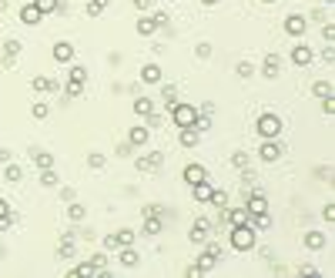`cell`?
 Instances as JSON below:
<instances>
[{
	"label": "cell",
	"mask_w": 335,
	"mask_h": 278,
	"mask_svg": "<svg viewBox=\"0 0 335 278\" xmlns=\"http://www.w3.org/2000/svg\"><path fill=\"white\" fill-rule=\"evenodd\" d=\"M231 248L235 251H248V248H255V224H231Z\"/></svg>",
	"instance_id": "obj_1"
},
{
	"label": "cell",
	"mask_w": 335,
	"mask_h": 278,
	"mask_svg": "<svg viewBox=\"0 0 335 278\" xmlns=\"http://www.w3.org/2000/svg\"><path fill=\"white\" fill-rule=\"evenodd\" d=\"M255 128H258L261 138H279L285 124H281V117H279V114H272V111H268V114H261V117H258V124H255Z\"/></svg>",
	"instance_id": "obj_2"
},
{
	"label": "cell",
	"mask_w": 335,
	"mask_h": 278,
	"mask_svg": "<svg viewBox=\"0 0 335 278\" xmlns=\"http://www.w3.org/2000/svg\"><path fill=\"white\" fill-rule=\"evenodd\" d=\"M195 117H198V111H195L191 104H174V108H171V124H174V128H191Z\"/></svg>",
	"instance_id": "obj_3"
},
{
	"label": "cell",
	"mask_w": 335,
	"mask_h": 278,
	"mask_svg": "<svg viewBox=\"0 0 335 278\" xmlns=\"http://www.w3.org/2000/svg\"><path fill=\"white\" fill-rule=\"evenodd\" d=\"M218 258H222V245H215V241H211L205 251H201L198 265H195V268H198V275H201V272H211V268L218 265Z\"/></svg>",
	"instance_id": "obj_4"
},
{
	"label": "cell",
	"mask_w": 335,
	"mask_h": 278,
	"mask_svg": "<svg viewBox=\"0 0 335 278\" xmlns=\"http://www.w3.org/2000/svg\"><path fill=\"white\" fill-rule=\"evenodd\" d=\"M258 154H261V161H268V165H272V161H281L285 148H281V144L275 141V138H265V144L258 148Z\"/></svg>",
	"instance_id": "obj_5"
},
{
	"label": "cell",
	"mask_w": 335,
	"mask_h": 278,
	"mask_svg": "<svg viewBox=\"0 0 335 278\" xmlns=\"http://www.w3.org/2000/svg\"><path fill=\"white\" fill-rule=\"evenodd\" d=\"M161 161H165V154H161V151H151V154H144V158H138L134 165H138V171H158Z\"/></svg>",
	"instance_id": "obj_6"
},
{
	"label": "cell",
	"mask_w": 335,
	"mask_h": 278,
	"mask_svg": "<svg viewBox=\"0 0 335 278\" xmlns=\"http://www.w3.org/2000/svg\"><path fill=\"white\" fill-rule=\"evenodd\" d=\"M208 228H211V224H208L205 218H198V222L191 224V231H188V238L195 241V245H205V241H208Z\"/></svg>",
	"instance_id": "obj_7"
},
{
	"label": "cell",
	"mask_w": 335,
	"mask_h": 278,
	"mask_svg": "<svg viewBox=\"0 0 335 278\" xmlns=\"http://www.w3.org/2000/svg\"><path fill=\"white\" fill-rule=\"evenodd\" d=\"M178 131H181V138H178V141H181V148H195V144L201 141V131L195 128V124H191V128H178Z\"/></svg>",
	"instance_id": "obj_8"
},
{
	"label": "cell",
	"mask_w": 335,
	"mask_h": 278,
	"mask_svg": "<svg viewBox=\"0 0 335 278\" xmlns=\"http://www.w3.org/2000/svg\"><path fill=\"white\" fill-rule=\"evenodd\" d=\"M181 178H185L188 185H195V181H201V178H208L205 165H185V171H181Z\"/></svg>",
	"instance_id": "obj_9"
},
{
	"label": "cell",
	"mask_w": 335,
	"mask_h": 278,
	"mask_svg": "<svg viewBox=\"0 0 335 278\" xmlns=\"http://www.w3.org/2000/svg\"><path fill=\"white\" fill-rule=\"evenodd\" d=\"M40 17H44V14H40L37 7H34V3H24V7H20V20H24L27 27H34V24H40Z\"/></svg>",
	"instance_id": "obj_10"
},
{
	"label": "cell",
	"mask_w": 335,
	"mask_h": 278,
	"mask_svg": "<svg viewBox=\"0 0 335 278\" xmlns=\"http://www.w3.org/2000/svg\"><path fill=\"white\" fill-rule=\"evenodd\" d=\"M279 71H281V57H279V54H268V57H265V67H261V74L275 81V77H279Z\"/></svg>",
	"instance_id": "obj_11"
},
{
	"label": "cell",
	"mask_w": 335,
	"mask_h": 278,
	"mask_svg": "<svg viewBox=\"0 0 335 278\" xmlns=\"http://www.w3.org/2000/svg\"><path fill=\"white\" fill-rule=\"evenodd\" d=\"M285 34H292V37H302V34H305V17L292 14V17L285 20Z\"/></svg>",
	"instance_id": "obj_12"
},
{
	"label": "cell",
	"mask_w": 335,
	"mask_h": 278,
	"mask_svg": "<svg viewBox=\"0 0 335 278\" xmlns=\"http://www.w3.org/2000/svg\"><path fill=\"white\" fill-rule=\"evenodd\" d=\"M292 60H295L298 67H308V64H312V51H308L305 44H295V47H292Z\"/></svg>",
	"instance_id": "obj_13"
},
{
	"label": "cell",
	"mask_w": 335,
	"mask_h": 278,
	"mask_svg": "<svg viewBox=\"0 0 335 278\" xmlns=\"http://www.w3.org/2000/svg\"><path fill=\"white\" fill-rule=\"evenodd\" d=\"M57 255H60V258H71V255H74V231H64V238H60V248H57Z\"/></svg>",
	"instance_id": "obj_14"
},
{
	"label": "cell",
	"mask_w": 335,
	"mask_h": 278,
	"mask_svg": "<svg viewBox=\"0 0 335 278\" xmlns=\"http://www.w3.org/2000/svg\"><path fill=\"white\" fill-rule=\"evenodd\" d=\"M128 141L134 144V148H144V144H148V128H141V124H138V128H131Z\"/></svg>",
	"instance_id": "obj_15"
},
{
	"label": "cell",
	"mask_w": 335,
	"mask_h": 278,
	"mask_svg": "<svg viewBox=\"0 0 335 278\" xmlns=\"http://www.w3.org/2000/svg\"><path fill=\"white\" fill-rule=\"evenodd\" d=\"M30 161L44 171V167H54V154H47V151H30Z\"/></svg>",
	"instance_id": "obj_16"
},
{
	"label": "cell",
	"mask_w": 335,
	"mask_h": 278,
	"mask_svg": "<svg viewBox=\"0 0 335 278\" xmlns=\"http://www.w3.org/2000/svg\"><path fill=\"white\" fill-rule=\"evenodd\" d=\"M71 57H74V47H71V44H64V40H60V44H54V60H57V64L71 60Z\"/></svg>",
	"instance_id": "obj_17"
},
{
	"label": "cell",
	"mask_w": 335,
	"mask_h": 278,
	"mask_svg": "<svg viewBox=\"0 0 335 278\" xmlns=\"http://www.w3.org/2000/svg\"><path fill=\"white\" fill-rule=\"evenodd\" d=\"M141 235H148V238H154V235H161V218H158V215H151V218H144V228H141Z\"/></svg>",
	"instance_id": "obj_18"
},
{
	"label": "cell",
	"mask_w": 335,
	"mask_h": 278,
	"mask_svg": "<svg viewBox=\"0 0 335 278\" xmlns=\"http://www.w3.org/2000/svg\"><path fill=\"white\" fill-rule=\"evenodd\" d=\"M191 191H195V198H198V201H208V198H211V185H208V178L195 181V185H191Z\"/></svg>",
	"instance_id": "obj_19"
},
{
	"label": "cell",
	"mask_w": 335,
	"mask_h": 278,
	"mask_svg": "<svg viewBox=\"0 0 335 278\" xmlns=\"http://www.w3.org/2000/svg\"><path fill=\"white\" fill-rule=\"evenodd\" d=\"M325 231H308V235H305V245H308V248H312V251H318V248H325Z\"/></svg>",
	"instance_id": "obj_20"
},
{
	"label": "cell",
	"mask_w": 335,
	"mask_h": 278,
	"mask_svg": "<svg viewBox=\"0 0 335 278\" xmlns=\"http://www.w3.org/2000/svg\"><path fill=\"white\" fill-rule=\"evenodd\" d=\"M161 97H165V108L171 111V108L178 104V87H174V84H165V87H161Z\"/></svg>",
	"instance_id": "obj_21"
},
{
	"label": "cell",
	"mask_w": 335,
	"mask_h": 278,
	"mask_svg": "<svg viewBox=\"0 0 335 278\" xmlns=\"http://www.w3.org/2000/svg\"><path fill=\"white\" fill-rule=\"evenodd\" d=\"M154 111V104H151V97H134V114H141V117H148Z\"/></svg>",
	"instance_id": "obj_22"
},
{
	"label": "cell",
	"mask_w": 335,
	"mask_h": 278,
	"mask_svg": "<svg viewBox=\"0 0 335 278\" xmlns=\"http://www.w3.org/2000/svg\"><path fill=\"white\" fill-rule=\"evenodd\" d=\"M134 238H138V235H134L131 228H121V231H114V241H117V248H124V245H134Z\"/></svg>",
	"instance_id": "obj_23"
},
{
	"label": "cell",
	"mask_w": 335,
	"mask_h": 278,
	"mask_svg": "<svg viewBox=\"0 0 335 278\" xmlns=\"http://www.w3.org/2000/svg\"><path fill=\"white\" fill-rule=\"evenodd\" d=\"M141 81H148V84H158V81H161V67H158V64H148V67L141 71Z\"/></svg>",
	"instance_id": "obj_24"
},
{
	"label": "cell",
	"mask_w": 335,
	"mask_h": 278,
	"mask_svg": "<svg viewBox=\"0 0 335 278\" xmlns=\"http://www.w3.org/2000/svg\"><path fill=\"white\" fill-rule=\"evenodd\" d=\"M121 265H124V268H134V265H138V251H134L131 245L121 248Z\"/></svg>",
	"instance_id": "obj_25"
},
{
	"label": "cell",
	"mask_w": 335,
	"mask_h": 278,
	"mask_svg": "<svg viewBox=\"0 0 335 278\" xmlns=\"http://www.w3.org/2000/svg\"><path fill=\"white\" fill-rule=\"evenodd\" d=\"M57 181H60V178H57L54 167H44V171H40V185H44V188H54Z\"/></svg>",
	"instance_id": "obj_26"
},
{
	"label": "cell",
	"mask_w": 335,
	"mask_h": 278,
	"mask_svg": "<svg viewBox=\"0 0 335 278\" xmlns=\"http://www.w3.org/2000/svg\"><path fill=\"white\" fill-rule=\"evenodd\" d=\"M154 30H158L154 17H141V20H138V34H144V37H148V34H154Z\"/></svg>",
	"instance_id": "obj_27"
},
{
	"label": "cell",
	"mask_w": 335,
	"mask_h": 278,
	"mask_svg": "<svg viewBox=\"0 0 335 278\" xmlns=\"http://www.w3.org/2000/svg\"><path fill=\"white\" fill-rule=\"evenodd\" d=\"M108 7V0H87V17H101Z\"/></svg>",
	"instance_id": "obj_28"
},
{
	"label": "cell",
	"mask_w": 335,
	"mask_h": 278,
	"mask_svg": "<svg viewBox=\"0 0 335 278\" xmlns=\"http://www.w3.org/2000/svg\"><path fill=\"white\" fill-rule=\"evenodd\" d=\"M87 265H91V272H104V265H108V255H104V251H97V255H91V261H87Z\"/></svg>",
	"instance_id": "obj_29"
},
{
	"label": "cell",
	"mask_w": 335,
	"mask_h": 278,
	"mask_svg": "<svg viewBox=\"0 0 335 278\" xmlns=\"http://www.w3.org/2000/svg\"><path fill=\"white\" fill-rule=\"evenodd\" d=\"M3 167H7V171H3V178H7V181H20V178H24V174H20V167L14 165V161H7Z\"/></svg>",
	"instance_id": "obj_30"
},
{
	"label": "cell",
	"mask_w": 335,
	"mask_h": 278,
	"mask_svg": "<svg viewBox=\"0 0 335 278\" xmlns=\"http://www.w3.org/2000/svg\"><path fill=\"white\" fill-rule=\"evenodd\" d=\"M312 94H315V97H332V84H329V81H318L315 87H312Z\"/></svg>",
	"instance_id": "obj_31"
},
{
	"label": "cell",
	"mask_w": 335,
	"mask_h": 278,
	"mask_svg": "<svg viewBox=\"0 0 335 278\" xmlns=\"http://www.w3.org/2000/svg\"><path fill=\"white\" fill-rule=\"evenodd\" d=\"M208 201L215 204V208H228V195H224V191H215V188H211V198H208Z\"/></svg>",
	"instance_id": "obj_32"
},
{
	"label": "cell",
	"mask_w": 335,
	"mask_h": 278,
	"mask_svg": "<svg viewBox=\"0 0 335 278\" xmlns=\"http://www.w3.org/2000/svg\"><path fill=\"white\" fill-rule=\"evenodd\" d=\"M34 7H37L40 14H54V10H57V0H34Z\"/></svg>",
	"instance_id": "obj_33"
},
{
	"label": "cell",
	"mask_w": 335,
	"mask_h": 278,
	"mask_svg": "<svg viewBox=\"0 0 335 278\" xmlns=\"http://www.w3.org/2000/svg\"><path fill=\"white\" fill-rule=\"evenodd\" d=\"M67 215H71V222H81V218H84V215H87V208H84V204H71V208H67Z\"/></svg>",
	"instance_id": "obj_34"
},
{
	"label": "cell",
	"mask_w": 335,
	"mask_h": 278,
	"mask_svg": "<svg viewBox=\"0 0 335 278\" xmlns=\"http://www.w3.org/2000/svg\"><path fill=\"white\" fill-rule=\"evenodd\" d=\"M71 81H74V84H84V81H87V71H84L81 64H74V67H71Z\"/></svg>",
	"instance_id": "obj_35"
},
{
	"label": "cell",
	"mask_w": 335,
	"mask_h": 278,
	"mask_svg": "<svg viewBox=\"0 0 335 278\" xmlns=\"http://www.w3.org/2000/svg\"><path fill=\"white\" fill-rule=\"evenodd\" d=\"M10 218H14V211H10V204H7L3 198H0V228H3V224L10 222Z\"/></svg>",
	"instance_id": "obj_36"
},
{
	"label": "cell",
	"mask_w": 335,
	"mask_h": 278,
	"mask_svg": "<svg viewBox=\"0 0 335 278\" xmlns=\"http://www.w3.org/2000/svg\"><path fill=\"white\" fill-rule=\"evenodd\" d=\"M141 215H144V218H151V215H158V218H161V215H165V208H161V204H144V208H141Z\"/></svg>",
	"instance_id": "obj_37"
},
{
	"label": "cell",
	"mask_w": 335,
	"mask_h": 278,
	"mask_svg": "<svg viewBox=\"0 0 335 278\" xmlns=\"http://www.w3.org/2000/svg\"><path fill=\"white\" fill-rule=\"evenodd\" d=\"M231 165H235V167H242V171H245V167H248V154H245V151H235Z\"/></svg>",
	"instance_id": "obj_38"
},
{
	"label": "cell",
	"mask_w": 335,
	"mask_h": 278,
	"mask_svg": "<svg viewBox=\"0 0 335 278\" xmlns=\"http://www.w3.org/2000/svg\"><path fill=\"white\" fill-rule=\"evenodd\" d=\"M14 54H20V40H7V54H3V60H10Z\"/></svg>",
	"instance_id": "obj_39"
},
{
	"label": "cell",
	"mask_w": 335,
	"mask_h": 278,
	"mask_svg": "<svg viewBox=\"0 0 335 278\" xmlns=\"http://www.w3.org/2000/svg\"><path fill=\"white\" fill-rule=\"evenodd\" d=\"M251 74H255L251 60H242V64H238V77H251Z\"/></svg>",
	"instance_id": "obj_40"
},
{
	"label": "cell",
	"mask_w": 335,
	"mask_h": 278,
	"mask_svg": "<svg viewBox=\"0 0 335 278\" xmlns=\"http://www.w3.org/2000/svg\"><path fill=\"white\" fill-rule=\"evenodd\" d=\"M87 165H91V167H104V154H97V151L87 154Z\"/></svg>",
	"instance_id": "obj_41"
},
{
	"label": "cell",
	"mask_w": 335,
	"mask_h": 278,
	"mask_svg": "<svg viewBox=\"0 0 335 278\" xmlns=\"http://www.w3.org/2000/svg\"><path fill=\"white\" fill-rule=\"evenodd\" d=\"M81 91H84V84H74V81H71V84H67V97H81Z\"/></svg>",
	"instance_id": "obj_42"
},
{
	"label": "cell",
	"mask_w": 335,
	"mask_h": 278,
	"mask_svg": "<svg viewBox=\"0 0 335 278\" xmlns=\"http://www.w3.org/2000/svg\"><path fill=\"white\" fill-rule=\"evenodd\" d=\"M30 111H34V117H47V104H44V101H34Z\"/></svg>",
	"instance_id": "obj_43"
},
{
	"label": "cell",
	"mask_w": 335,
	"mask_h": 278,
	"mask_svg": "<svg viewBox=\"0 0 335 278\" xmlns=\"http://www.w3.org/2000/svg\"><path fill=\"white\" fill-rule=\"evenodd\" d=\"M322 111L329 114V117L335 114V101H332V97H322Z\"/></svg>",
	"instance_id": "obj_44"
},
{
	"label": "cell",
	"mask_w": 335,
	"mask_h": 278,
	"mask_svg": "<svg viewBox=\"0 0 335 278\" xmlns=\"http://www.w3.org/2000/svg\"><path fill=\"white\" fill-rule=\"evenodd\" d=\"M322 218H325L329 224L335 222V208H332V204H325V208H322Z\"/></svg>",
	"instance_id": "obj_45"
},
{
	"label": "cell",
	"mask_w": 335,
	"mask_h": 278,
	"mask_svg": "<svg viewBox=\"0 0 335 278\" xmlns=\"http://www.w3.org/2000/svg\"><path fill=\"white\" fill-rule=\"evenodd\" d=\"M131 151H134V144H131V141H124V144H117V154H121V158H128Z\"/></svg>",
	"instance_id": "obj_46"
},
{
	"label": "cell",
	"mask_w": 335,
	"mask_h": 278,
	"mask_svg": "<svg viewBox=\"0 0 335 278\" xmlns=\"http://www.w3.org/2000/svg\"><path fill=\"white\" fill-rule=\"evenodd\" d=\"M322 34H325V40L332 44V40H335V27H332V24H325V27H322Z\"/></svg>",
	"instance_id": "obj_47"
},
{
	"label": "cell",
	"mask_w": 335,
	"mask_h": 278,
	"mask_svg": "<svg viewBox=\"0 0 335 278\" xmlns=\"http://www.w3.org/2000/svg\"><path fill=\"white\" fill-rule=\"evenodd\" d=\"M74 275H91V265H87V261H81V265L74 268Z\"/></svg>",
	"instance_id": "obj_48"
},
{
	"label": "cell",
	"mask_w": 335,
	"mask_h": 278,
	"mask_svg": "<svg viewBox=\"0 0 335 278\" xmlns=\"http://www.w3.org/2000/svg\"><path fill=\"white\" fill-rule=\"evenodd\" d=\"M322 57H325V60H329V64H332V57H335V47H332V44H329V47H325V51H322Z\"/></svg>",
	"instance_id": "obj_49"
},
{
	"label": "cell",
	"mask_w": 335,
	"mask_h": 278,
	"mask_svg": "<svg viewBox=\"0 0 335 278\" xmlns=\"http://www.w3.org/2000/svg\"><path fill=\"white\" fill-rule=\"evenodd\" d=\"M0 161L7 165V161H14V154H10V151H7V148H3V151H0Z\"/></svg>",
	"instance_id": "obj_50"
},
{
	"label": "cell",
	"mask_w": 335,
	"mask_h": 278,
	"mask_svg": "<svg viewBox=\"0 0 335 278\" xmlns=\"http://www.w3.org/2000/svg\"><path fill=\"white\" fill-rule=\"evenodd\" d=\"M131 3H134V7H141V10L148 7V0H131Z\"/></svg>",
	"instance_id": "obj_51"
},
{
	"label": "cell",
	"mask_w": 335,
	"mask_h": 278,
	"mask_svg": "<svg viewBox=\"0 0 335 278\" xmlns=\"http://www.w3.org/2000/svg\"><path fill=\"white\" fill-rule=\"evenodd\" d=\"M201 3H205V7H215V3H218V0H201Z\"/></svg>",
	"instance_id": "obj_52"
},
{
	"label": "cell",
	"mask_w": 335,
	"mask_h": 278,
	"mask_svg": "<svg viewBox=\"0 0 335 278\" xmlns=\"http://www.w3.org/2000/svg\"><path fill=\"white\" fill-rule=\"evenodd\" d=\"M261 3H275V0H261Z\"/></svg>",
	"instance_id": "obj_53"
},
{
	"label": "cell",
	"mask_w": 335,
	"mask_h": 278,
	"mask_svg": "<svg viewBox=\"0 0 335 278\" xmlns=\"http://www.w3.org/2000/svg\"><path fill=\"white\" fill-rule=\"evenodd\" d=\"M325 3H332V0H325Z\"/></svg>",
	"instance_id": "obj_54"
},
{
	"label": "cell",
	"mask_w": 335,
	"mask_h": 278,
	"mask_svg": "<svg viewBox=\"0 0 335 278\" xmlns=\"http://www.w3.org/2000/svg\"><path fill=\"white\" fill-rule=\"evenodd\" d=\"M0 231H3V228H0ZM0 238H3V235H0Z\"/></svg>",
	"instance_id": "obj_55"
}]
</instances>
